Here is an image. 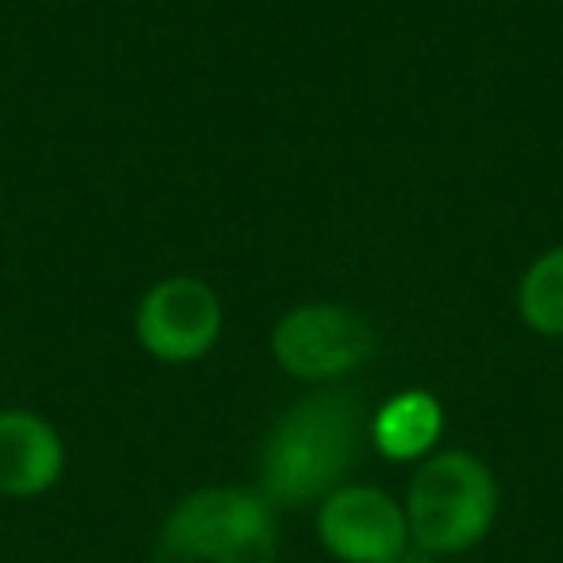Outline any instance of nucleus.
<instances>
[{
  "mask_svg": "<svg viewBox=\"0 0 563 563\" xmlns=\"http://www.w3.org/2000/svg\"><path fill=\"white\" fill-rule=\"evenodd\" d=\"M317 540L336 563H386L413 544L406 506L371 483H344L317 501Z\"/></svg>",
  "mask_w": 563,
  "mask_h": 563,
  "instance_id": "nucleus-6",
  "label": "nucleus"
},
{
  "mask_svg": "<svg viewBox=\"0 0 563 563\" xmlns=\"http://www.w3.org/2000/svg\"><path fill=\"white\" fill-rule=\"evenodd\" d=\"M375 452L390 463H421L444 437V406L429 390H401L378 406L371 421Z\"/></svg>",
  "mask_w": 563,
  "mask_h": 563,
  "instance_id": "nucleus-8",
  "label": "nucleus"
},
{
  "mask_svg": "<svg viewBox=\"0 0 563 563\" xmlns=\"http://www.w3.org/2000/svg\"><path fill=\"white\" fill-rule=\"evenodd\" d=\"M517 317L537 336L563 340V243L525 266L517 282Z\"/></svg>",
  "mask_w": 563,
  "mask_h": 563,
  "instance_id": "nucleus-9",
  "label": "nucleus"
},
{
  "mask_svg": "<svg viewBox=\"0 0 563 563\" xmlns=\"http://www.w3.org/2000/svg\"><path fill=\"white\" fill-rule=\"evenodd\" d=\"M224 336V301L197 274L158 278L135 306V340L158 363L186 367L212 352Z\"/></svg>",
  "mask_w": 563,
  "mask_h": 563,
  "instance_id": "nucleus-5",
  "label": "nucleus"
},
{
  "mask_svg": "<svg viewBox=\"0 0 563 563\" xmlns=\"http://www.w3.org/2000/svg\"><path fill=\"white\" fill-rule=\"evenodd\" d=\"M421 555H424V552H421ZM421 555H413V552H401L398 560H386V563H424Z\"/></svg>",
  "mask_w": 563,
  "mask_h": 563,
  "instance_id": "nucleus-10",
  "label": "nucleus"
},
{
  "mask_svg": "<svg viewBox=\"0 0 563 563\" xmlns=\"http://www.w3.org/2000/svg\"><path fill=\"white\" fill-rule=\"evenodd\" d=\"M498 478L475 452H432L406 490L409 540L424 555H463L490 537L498 521Z\"/></svg>",
  "mask_w": 563,
  "mask_h": 563,
  "instance_id": "nucleus-3",
  "label": "nucleus"
},
{
  "mask_svg": "<svg viewBox=\"0 0 563 563\" xmlns=\"http://www.w3.org/2000/svg\"><path fill=\"white\" fill-rule=\"evenodd\" d=\"M66 471V440L32 409H0V498H40Z\"/></svg>",
  "mask_w": 563,
  "mask_h": 563,
  "instance_id": "nucleus-7",
  "label": "nucleus"
},
{
  "mask_svg": "<svg viewBox=\"0 0 563 563\" xmlns=\"http://www.w3.org/2000/svg\"><path fill=\"white\" fill-rule=\"evenodd\" d=\"M375 355V329L340 301H309L282 313L271 329V360L298 383H336Z\"/></svg>",
  "mask_w": 563,
  "mask_h": 563,
  "instance_id": "nucleus-4",
  "label": "nucleus"
},
{
  "mask_svg": "<svg viewBox=\"0 0 563 563\" xmlns=\"http://www.w3.org/2000/svg\"><path fill=\"white\" fill-rule=\"evenodd\" d=\"M363 432L367 421L352 394L321 390L294 401L266 432L255 490L274 509L317 506L355 471Z\"/></svg>",
  "mask_w": 563,
  "mask_h": 563,
  "instance_id": "nucleus-1",
  "label": "nucleus"
},
{
  "mask_svg": "<svg viewBox=\"0 0 563 563\" xmlns=\"http://www.w3.org/2000/svg\"><path fill=\"white\" fill-rule=\"evenodd\" d=\"M278 509L251 486H201L166 514L155 563H278Z\"/></svg>",
  "mask_w": 563,
  "mask_h": 563,
  "instance_id": "nucleus-2",
  "label": "nucleus"
}]
</instances>
